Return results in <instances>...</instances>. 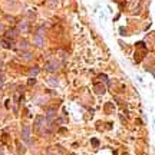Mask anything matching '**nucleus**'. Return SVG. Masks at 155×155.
I'll use <instances>...</instances> for the list:
<instances>
[{
    "label": "nucleus",
    "instance_id": "1",
    "mask_svg": "<svg viewBox=\"0 0 155 155\" xmlns=\"http://www.w3.org/2000/svg\"><path fill=\"white\" fill-rule=\"evenodd\" d=\"M58 68H59V62L58 60H49L46 65V69L49 70V72H55V70H58Z\"/></svg>",
    "mask_w": 155,
    "mask_h": 155
},
{
    "label": "nucleus",
    "instance_id": "2",
    "mask_svg": "<svg viewBox=\"0 0 155 155\" xmlns=\"http://www.w3.org/2000/svg\"><path fill=\"white\" fill-rule=\"evenodd\" d=\"M45 118H42V116H39L37 119H36V129L37 131H42L43 128H45Z\"/></svg>",
    "mask_w": 155,
    "mask_h": 155
},
{
    "label": "nucleus",
    "instance_id": "3",
    "mask_svg": "<svg viewBox=\"0 0 155 155\" xmlns=\"http://www.w3.org/2000/svg\"><path fill=\"white\" fill-rule=\"evenodd\" d=\"M17 30H20V32H27V30H29V23H27L26 20H22V22L19 23V26H17Z\"/></svg>",
    "mask_w": 155,
    "mask_h": 155
},
{
    "label": "nucleus",
    "instance_id": "4",
    "mask_svg": "<svg viewBox=\"0 0 155 155\" xmlns=\"http://www.w3.org/2000/svg\"><path fill=\"white\" fill-rule=\"evenodd\" d=\"M16 36H17V30H16V29H9V30L6 32V39L13 40Z\"/></svg>",
    "mask_w": 155,
    "mask_h": 155
},
{
    "label": "nucleus",
    "instance_id": "5",
    "mask_svg": "<svg viewBox=\"0 0 155 155\" xmlns=\"http://www.w3.org/2000/svg\"><path fill=\"white\" fill-rule=\"evenodd\" d=\"M1 46L6 47V49H12V47H13V42H12L10 39H3V40H1Z\"/></svg>",
    "mask_w": 155,
    "mask_h": 155
},
{
    "label": "nucleus",
    "instance_id": "6",
    "mask_svg": "<svg viewBox=\"0 0 155 155\" xmlns=\"http://www.w3.org/2000/svg\"><path fill=\"white\" fill-rule=\"evenodd\" d=\"M34 43L37 45V46H43V34H36L34 36Z\"/></svg>",
    "mask_w": 155,
    "mask_h": 155
},
{
    "label": "nucleus",
    "instance_id": "7",
    "mask_svg": "<svg viewBox=\"0 0 155 155\" xmlns=\"http://www.w3.org/2000/svg\"><path fill=\"white\" fill-rule=\"evenodd\" d=\"M17 47H19L20 50H27V49H29V43H27L26 40H20L19 45H17Z\"/></svg>",
    "mask_w": 155,
    "mask_h": 155
},
{
    "label": "nucleus",
    "instance_id": "8",
    "mask_svg": "<svg viewBox=\"0 0 155 155\" xmlns=\"http://www.w3.org/2000/svg\"><path fill=\"white\" fill-rule=\"evenodd\" d=\"M29 134H30V128L29 126H25L23 128V138L26 141H29Z\"/></svg>",
    "mask_w": 155,
    "mask_h": 155
},
{
    "label": "nucleus",
    "instance_id": "9",
    "mask_svg": "<svg viewBox=\"0 0 155 155\" xmlns=\"http://www.w3.org/2000/svg\"><path fill=\"white\" fill-rule=\"evenodd\" d=\"M55 115H56L55 109H49V111H47V119H49V121H50V119H53V118H55Z\"/></svg>",
    "mask_w": 155,
    "mask_h": 155
},
{
    "label": "nucleus",
    "instance_id": "10",
    "mask_svg": "<svg viewBox=\"0 0 155 155\" xmlns=\"http://www.w3.org/2000/svg\"><path fill=\"white\" fill-rule=\"evenodd\" d=\"M22 56H23L25 59H32V53H30V52H23V53H22Z\"/></svg>",
    "mask_w": 155,
    "mask_h": 155
},
{
    "label": "nucleus",
    "instance_id": "11",
    "mask_svg": "<svg viewBox=\"0 0 155 155\" xmlns=\"http://www.w3.org/2000/svg\"><path fill=\"white\" fill-rule=\"evenodd\" d=\"M37 73H39V68H33L30 70V76H36Z\"/></svg>",
    "mask_w": 155,
    "mask_h": 155
},
{
    "label": "nucleus",
    "instance_id": "12",
    "mask_svg": "<svg viewBox=\"0 0 155 155\" xmlns=\"http://www.w3.org/2000/svg\"><path fill=\"white\" fill-rule=\"evenodd\" d=\"M1 88H3V78L0 75V91H1Z\"/></svg>",
    "mask_w": 155,
    "mask_h": 155
},
{
    "label": "nucleus",
    "instance_id": "13",
    "mask_svg": "<svg viewBox=\"0 0 155 155\" xmlns=\"http://www.w3.org/2000/svg\"><path fill=\"white\" fill-rule=\"evenodd\" d=\"M34 83V79H29V85H33Z\"/></svg>",
    "mask_w": 155,
    "mask_h": 155
},
{
    "label": "nucleus",
    "instance_id": "14",
    "mask_svg": "<svg viewBox=\"0 0 155 155\" xmlns=\"http://www.w3.org/2000/svg\"><path fill=\"white\" fill-rule=\"evenodd\" d=\"M3 30V25H1V23H0V32Z\"/></svg>",
    "mask_w": 155,
    "mask_h": 155
}]
</instances>
